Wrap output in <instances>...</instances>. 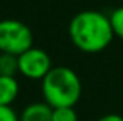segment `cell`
Segmentation results:
<instances>
[{
  "label": "cell",
  "mask_w": 123,
  "mask_h": 121,
  "mask_svg": "<svg viewBox=\"0 0 123 121\" xmlns=\"http://www.w3.org/2000/svg\"><path fill=\"white\" fill-rule=\"evenodd\" d=\"M69 37L72 44L83 53L95 55L111 45L114 31L109 16L97 9L80 11L69 22Z\"/></svg>",
  "instance_id": "1"
},
{
  "label": "cell",
  "mask_w": 123,
  "mask_h": 121,
  "mask_svg": "<svg viewBox=\"0 0 123 121\" xmlns=\"http://www.w3.org/2000/svg\"><path fill=\"white\" fill-rule=\"evenodd\" d=\"M42 98L53 109L75 107L83 93L81 79L70 67H53L41 81Z\"/></svg>",
  "instance_id": "2"
},
{
  "label": "cell",
  "mask_w": 123,
  "mask_h": 121,
  "mask_svg": "<svg viewBox=\"0 0 123 121\" xmlns=\"http://www.w3.org/2000/svg\"><path fill=\"white\" fill-rule=\"evenodd\" d=\"M33 47V33L30 27L17 19L0 20V53L20 56Z\"/></svg>",
  "instance_id": "3"
},
{
  "label": "cell",
  "mask_w": 123,
  "mask_h": 121,
  "mask_svg": "<svg viewBox=\"0 0 123 121\" xmlns=\"http://www.w3.org/2000/svg\"><path fill=\"white\" fill-rule=\"evenodd\" d=\"M53 68L51 58L45 50L31 47L19 56V73L31 81H42Z\"/></svg>",
  "instance_id": "4"
},
{
  "label": "cell",
  "mask_w": 123,
  "mask_h": 121,
  "mask_svg": "<svg viewBox=\"0 0 123 121\" xmlns=\"http://www.w3.org/2000/svg\"><path fill=\"white\" fill-rule=\"evenodd\" d=\"M53 107L45 101H34L22 109L19 113L20 121H51Z\"/></svg>",
  "instance_id": "5"
},
{
  "label": "cell",
  "mask_w": 123,
  "mask_h": 121,
  "mask_svg": "<svg viewBox=\"0 0 123 121\" xmlns=\"http://www.w3.org/2000/svg\"><path fill=\"white\" fill-rule=\"evenodd\" d=\"M20 85L16 76L0 75V106H11L19 96Z\"/></svg>",
  "instance_id": "6"
},
{
  "label": "cell",
  "mask_w": 123,
  "mask_h": 121,
  "mask_svg": "<svg viewBox=\"0 0 123 121\" xmlns=\"http://www.w3.org/2000/svg\"><path fill=\"white\" fill-rule=\"evenodd\" d=\"M19 73V56L0 53V75L16 76Z\"/></svg>",
  "instance_id": "7"
},
{
  "label": "cell",
  "mask_w": 123,
  "mask_h": 121,
  "mask_svg": "<svg viewBox=\"0 0 123 121\" xmlns=\"http://www.w3.org/2000/svg\"><path fill=\"white\" fill-rule=\"evenodd\" d=\"M111 27L114 31V36L123 40V6H118L109 14Z\"/></svg>",
  "instance_id": "8"
},
{
  "label": "cell",
  "mask_w": 123,
  "mask_h": 121,
  "mask_svg": "<svg viewBox=\"0 0 123 121\" xmlns=\"http://www.w3.org/2000/svg\"><path fill=\"white\" fill-rule=\"evenodd\" d=\"M51 121H78L75 107H56L51 113Z\"/></svg>",
  "instance_id": "9"
},
{
  "label": "cell",
  "mask_w": 123,
  "mask_h": 121,
  "mask_svg": "<svg viewBox=\"0 0 123 121\" xmlns=\"http://www.w3.org/2000/svg\"><path fill=\"white\" fill-rule=\"evenodd\" d=\"M0 121H20V118L11 106H0Z\"/></svg>",
  "instance_id": "10"
},
{
  "label": "cell",
  "mask_w": 123,
  "mask_h": 121,
  "mask_svg": "<svg viewBox=\"0 0 123 121\" xmlns=\"http://www.w3.org/2000/svg\"><path fill=\"white\" fill-rule=\"evenodd\" d=\"M97 121H123V115H118V113H106V115L100 116Z\"/></svg>",
  "instance_id": "11"
}]
</instances>
